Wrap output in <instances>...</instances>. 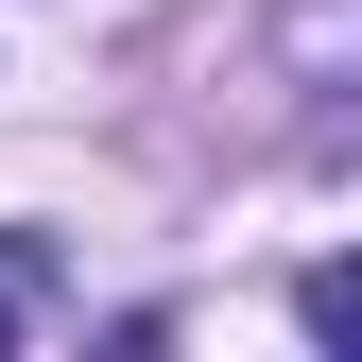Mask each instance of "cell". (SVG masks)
<instances>
[{"mask_svg": "<svg viewBox=\"0 0 362 362\" xmlns=\"http://www.w3.org/2000/svg\"><path fill=\"white\" fill-rule=\"evenodd\" d=\"M293 328L310 345H362V259H310V276H293Z\"/></svg>", "mask_w": 362, "mask_h": 362, "instance_id": "cell-1", "label": "cell"}, {"mask_svg": "<svg viewBox=\"0 0 362 362\" xmlns=\"http://www.w3.org/2000/svg\"><path fill=\"white\" fill-rule=\"evenodd\" d=\"M0 345H18V310H0Z\"/></svg>", "mask_w": 362, "mask_h": 362, "instance_id": "cell-2", "label": "cell"}]
</instances>
